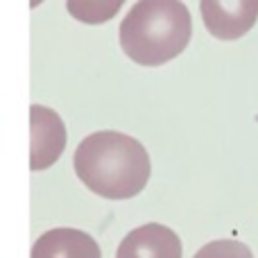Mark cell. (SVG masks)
<instances>
[{
  "label": "cell",
  "instance_id": "obj_1",
  "mask_svg": "<svg viewBox=\"0 0 258 258\" xmlns=\"http://www.w3.org/2000/svg\"><path fill=\"white\" fill-rule=\"evenodd\" d=\"M75 172L91 192L104 200L141 195L152 174L147 150L120 132H95L77 145Z\"/></svg>",
  "mask_w": 258,
  "mask_h": 258
},
{
  "label": "cell",
  "instance_id": "obj_2",
  "mask_svg": "<svg viewBox=\"0 0 258 258\" xmlns=\"http://www.w3.org/2000/svg\"><path fill=\"white\" fill-rule=\"evenodd\" d=\"M120 48L138 66H163L186 50L192 18L181 0H138L120 23Z\"/></svg>",
  "mask_w": 258,
  "mask_h": 258
},
{
  "label": "cell",
  "instance_id": "obj_3",
  "mask_svg": "<svg viewBox=\"0 0 258 258\" xmlns=\"http://www.w3.org/2000/svg\"><path fill=\"white\" fill-rule=\"evenodd\" d=\"M206 30L222 41L245 36L258 21V0H200Z\"/></svg>",
  "mask_w": 258,
  "mask_h": 258
},
{
  "label": "cell",
  "instance_id": "obj_4",
  "mask_svg": "<svg viewBox=\"0 0 258 258\" xmlns=\"http://www.w3.org/2000/svg\"><path fill=\"white\" fill-rule=\"evenodd\" d=\"M32 147H30V168L34 172L57 163L66 147V127L57 111L41 104L30 107Z\"/></svg>",
  "mask_w": 258,
  "mask_h": 258
},
{
  "label": "cell",
  "instance_id": "obj_5",
  "mask_svg": "<svg viewBox=\"0 0 258 258\" xmlns=\"http://www.w3.org/2000/svg\"><path fill=\"white\" fill-rule=\"evenodd\" d=\"M183 247L170 227L150 222L129 231L118 245L116 258H181Z\"/></svg>",
  "mask_w": 258,
  "mask_h": 258
},
{
  "label": "cell",
  "instance_id": "obj_6",
  "mask_svg": "<svg viewBox=\"0 0 258 258\" xmlns=\"http://www.w3.org/2000/svg\"><path fill=\"white\" fill-rule=\"evenodd\" d=\"M30 258H102V251L91 233L59 227L36 238Z\"/></svg>",
  "mask_w": 258,
  "mask_h": 258
},
{
  "label": "cell",
  "instance_id": "obj_7",
  "mask_svg": "<svg viewBox=\"0 0 258 258\" xmlns=\"http://www.w3.org/2000/svg\"><path fill=\"white\" fill-rule=\"evenodd\" d=\"M122 5L125 0H66L68 14L86 25H102L111 21Z\"/></svg>",
  "mask_w": 258,
  "mask_h": 258
},
{
  "label": "cell",
  "instance_id": "obj_8",
  "mask_svg": "<svg viewBox=\"0 0 258 258\" xmlns=\"http://www.w3.org/2000/svg\"><path fill=\"white\" fill-rule=\"evenodd\" d=\"M192 258H254L251 249L238 240H213L206 242Z\"/></svg>",
  "mask_w": 258,
  "mask_h": 258
},
{
  "label": "cell",
  "instance_id": "obj_9",
  "mask_svg": "<svg viewBox=\"0 0 258 258\" xmlns=\"http://www.w3.org/2000/svg\"><path fill=\"white\" fill-rule=\"evenodd\" d=\"M43 0H32V7H36V5H41Z\"/></svg>",
  "mask_w": 258,
  "mask_h": 258
}]
</instances>
